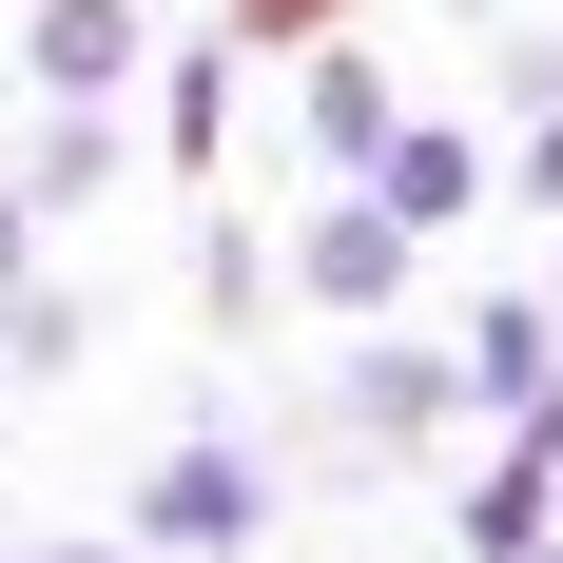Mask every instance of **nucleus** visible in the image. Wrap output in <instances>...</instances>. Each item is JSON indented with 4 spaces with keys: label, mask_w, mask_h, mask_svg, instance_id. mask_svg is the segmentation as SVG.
<instances>
[{
    "label": "nucleus",
    "mask_w": 563,
    "mask_h": 563,
    "mask_svg": "<svg viewBox=\"0 0 563 563\" xmlns=\"http://www.w3.org/2000/svg\"><path fill=\"white\" fill-rule=\"evenodd\" d=\"M253 20H331V0H253Z\"/></svg>",
    "instance_id": "obj_1"
}]
</instances>
